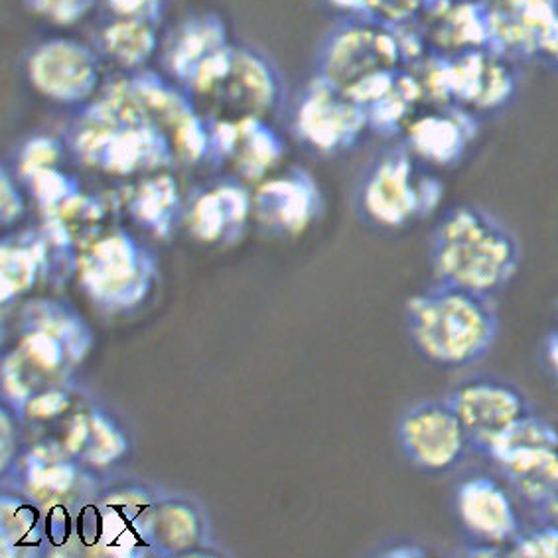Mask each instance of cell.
<instances>
[{
    "mask_svg": "<svg viewBox=\"0 0 558 558\" xmlns=\"http://www.w3.org/2000/svg\"><path fill=\"white\" fill-rule=\"evenodd\" d=\"M416 353L440 369H464L487 357L501 331L494 296L438 282L404 306Z\"/></svg>",
    "mask_w": 558,
    "mask_h": 558,
    "instance_id": "1",
    "label": "cell"
},
{
    "mask_svg": "<svg viewBox=\"0 0 558 558\" xmlns=\"http://www.w3.org/2000/svg\"><path fill=\"white\" fill-rule=\"evenodd\" d=\"M428 257L438 282L496 296L518 275L521 245L492 211L464 204L436 223Z\"/></svg>",
    "mask_w": 558,
    "mask_h": 558,
    "instance_id": "2",
    "label": "cell"
},
{
    "mask_svg": "<svg viewBox=\"0 0 558 558\" xmlns=\"http://www.w3.org/2000/svg\"><path fill=\"white\" fill-rule=\"evenodd\" d=\"M401 58L389 22L357 14L336 24L322 41L318 77L369 109L399 80Z\"/></svg>",
    "mask_w": 558,
    "mask_h": 558,
    "instance_id": "3",
    "label": "cell"
},
{
    "mask_svg": "<svg viewBox=\"0 0 558 558\" xmlns=\"http://www.w3.org/2000/svg\"><path fill=\"white\" fill-rule=\"evenodd\" d=\"M442 187L436 178L416 177L409 148L395 146L377 156L363 172L357 187V209L377 228H404L428 216L440 202Z\"/></svg>",
    "mask_w": 558,
    "mask_h": 558,
    "instance_id": "4",
    "label": "cell"
},
{
    "mask_svg": "<svg viewBox=\"0 0 558 558\" xmlns=\"http://www.w3.org/2000/svg\"><path fill=\"white\" fill-rule=\"evenodd\" d=\"M487 460L513 494L538 511L558 487V426L531 411L494 446Z\"/></svg>",
    "mask_w": 558,
    "mask_h": 558,
    "instance_id": "5",
    "label": "cell"
},
{
    "mask_svg": "<svg viewBox=\"0 0 558 558\" xmlns=\"http://www.w3.org/2000/svg\"><path fill=\"white\" fill-rule=\"evenodd\" d=\"M397 445L404 460L428 476L452 474L472 452L464 424L446 397L409 404L397 421Z\"/></svg>",
    "mask_w": 558,
    "mask_h": 558,
    "instance_id": "6",
    "label": "cell"
},
{
    "mask_svg": "<svg viewBox=\"0 0 558 558\" xmlns=\"http://www.w3.org/2000/svg\"><path fill=\"white\" fill-rule=\"evenodd\" d=\"M155 279V260L126 233L95 243L82 259L87 294L109 311L133 308L145 299Z\"/></svg>",
    "mask_w": 558,
    "mask_h": 558,
    "instance_id": "7",
    "label": "cell"
},
{
    "mask_svg": "<svg viewBox=\"0 0 558 558\" xmlns=\"http://www.w3.org/2000/svg\"><path fill=\"white\" fill-rule=\"evenodd\" d=\"M446 399L464 424L472 452L487 458L494 446L533 409L515 383L474 375L458 383Z\"/></svg>",
    "mask_w": 558,
    "mask_h": 558,
    "instance_id": "8",
    "label": "cell"
},
{
    "mask_svg": "<svg viewBox=\"0 0 558 558\" xmlns=\"http://www.w3.org/2000/svg\"><path fill=\"white\" fill-rule=\"evenodd\" d=\"M487 46L519 60L547 63L558 48V0H484Z\"/></svg>",
    "mask_w": 558,
    "mask_h": 558,
    "instance_id": "9",
    "label": "cell"
},
{
    "mask_svg": "<svg viewBox=\"0 0 558 558\" xmlns=\"http://www.w3.org/2000/svg\"><path fill=\"white\" fill-rule=\"evenodd\" d=\"M365 126H369L367 109L320 77L300 99L296 131L304 143L320 153L331 155L352 148Z\"/></svg>",
    "mask_w": 558,
    "mask_h": 558,
    "instance_id": "10",
    "label": "cell"
},
{
    "mask_svg": "<svg viewBox=\"0 0 558 558\" xmlns=\"http://www.w3.org/2000/svg\"><path fill=\"white\" fill-rule=\"evenodd\" d=\"M32 85L48 99L82 104L99 83V62L92 48L70 38L41 41L26 60Z\"/></svg>",
    "mask_w": 558,
    "mask_h": 558,
    "instance_id": "11",
    "label": "cell"
},
{
    "mask_svg": "<svg viewBox=\"0 0 558 558\" xmlns=\"http://www.w3.org/2000/svg\"><path fill=\"white\" fill-rule=\"evenodd\" d=\"M456 519L472 543H486L507 550L521 533V519L506 486L496 477L474 474L462 480L452 497Z\"/></svg>",
    "mask_w": 558,
    "mask_h": 558,
    "instance_id": "12",
    "label": "cell"
},
{
    "mask_svg": "<svg viewBox=\"0 0 558 558\" xmlns=\"http://www.w3.org/2000/svg\"><path fill=\"white\" fill-rule=\"evenodd\" d=\"M513 60L492 48H480L472 52L446 58L442 75L445 89L450 99H456L476 111H497L513 97L515 75L511 70Z\"/></svg>",
    "mask_w": 558,
    "mask_h": 558,
    "instance_id": "13",
    "label": "cell"
},
{
    "mask_svg": "<svg viewBox=\"0 0 558 558\" xmlns=\"http://www.w3.org/2000/svg\"><path fill=\"white\" fill-rule=\"evenodd\" d=\"M476 135V121L464 109L424 117L409 133L413 153L433 165L454 166Z\"/></svg>",
    "mask_w": 558,
    "mask_h": 558,
    "instance_id": "14",
    "label": "cell"
},
{
    "mask_svg": "<svg viewBox=\"0 0 558 558\" xmlns=\"http://www.w3.org/2000/svg\"><path fill=\"white\" fill-rule=\"evenodd\" d=\"M260 218L287 231H299L320 211V192L311 177L296 172L270 182L257 196Z\"/></svg>",
    "mask_w": 558,
    "mask_h": 558,
    "instance_id": "15",
    "label": "cell"
},
{
    "mask_svg": "<svg viewBox=\"0 0 558 558\" xmlns=\"http://www.w3.org/2000/svg\"><path fill=\"white\" fill-rule=\"evenodd\" d=\"M204 521L194 504L184 497L156 499L150 521V548L160 555H178L202 543Z\"/></svg>",
    "mask_w": 558,
    "mask_h": 558,
    "instance_id": "16",
    "label": "cell"
},
{
    "mask_svg": "<svg viewBox=\"0 0 558 558\" xmlns=\"http://www.w3.org/2000/svg\"><path fill=\"white\" fill-rule=\"evenodd\" d=\"M68 452L92 465H109L126 450V438L109 414H80L68 436Z\"/></svg>",
    "mask_w": 558,
    "mask_h": 558,
    "instance_id": "17",
    "label": "cell"
},
{
    "mask_svg": "<svg viewBox=\"0 0 558 558\" xmlns=\"http://www.w3.org/2000/svg\"><path fill=\"white\" fill-rule=\"evenodd\" d=\"M22 474L26 497H60L72 489L77 480V468L65 452L52 446H36L31 454L22 460Z\"/></svg>",
    "mask_w": 558,
    "mask_h": 558,
    "instance_id": "18",
    "label": "cell"
},
{
    "mask_svg": "<svg viewBox=\"0 0 558 558\" xmlns=\"http://www.w3.org/2000/svg\"><path fill=\"white\" fill-rule=\"evenodd\" d=\"M101 48L123 68H138L155 52L156 34L150 22L123 19L101 34Z\"/></svg>",
    "mask_w": 558,
    "mask_h": 558,
    "instance_id": "19",
    "label": "cell"
},
{
    "mask_svg": "<svg viewBox=\"0 0 558 558\" xmlns=\"http://www.w3.org/2000/svg\"><path fill=\"white\" fill-rule=\"evenodd\" d=\"M247 214V199L239 190H223L218 194H207L197 202L194 216H192V228L197 238L218 239L226 226L231 221H239Z\"/></svg>",
    "mask_w": 558,
    "mask_h": 558,
    "instance_id": "20",
    "label": "cell"
},
{
    "mask_svg": "<svg viewBox=\"0 0 558 558\" xmlns=\"http://www.w3.org/2000/svg\"><path fill=\"white\" fill-rule=\"evenodd\" d=\"M40 255L26 245H14L11 241L2 247V300L9 302L31 289L36 279Z\"/></svg>",
    "mask_w": 558,
    "mask_h": 558,
    "instance_id": "21",
    "label": "cell"
},
{
    "mask_svg": "<svg viewBox=\"0 0 558 558\" xmlns=\"http://www.w3.org/2000/svg\"><path fill=\"white\" fill-rule=\"evenodd\" d=\"M507 557L558 558V525L545 521L537 527L521 529L518 537L507 545Z\"/></svg>",
    "mask_w": 558,
    "mask_h": 558,
    "instance_id": "22",
    "label": "cell"
},
{
    "mask_svg": "<svg viewBox=\"0 0 558 558\" xmlns=\"http://www.w3.org/2000/svg\"><path fill=\"white\" fill-rule=\"evenodd\" d=\"M177 202V192L174 186L168 182H155L148 184L143 190V194L138 196L135 204V214L143 219V223H148L153 228H168V218H170V209Z\"/></svg>",
    "mask_w": 558,
    "mask_h": 558,
    "instance_id": "23",
    "label": "cell"
},
{
    "mask_svg": "<svg viewBox=\"0 0 558 558\" xmlns=\"http://www.w3.org/2000/svg\"><path fill=\"white\" fill-rule=\"evenodd\" d=\"M32 11L58 24H73L83 19L95 0H28Z\"/></svg>",
    "mask_w": 558,
    "mask_h": 558,
    "instance_id": "24",
    "label": "cell"
},
{
    "mask_svg": "<svg viewBox=\"0 0 558 558\" xmlns=\"http://www.w3.org/2000/svg\"><path fill=\"white\" fill-rule=\"evenodd\" d=\"M162 0H109V7L121 19H136V21H156Z\"/></svg>",
    "mask_w": 558,
    "mask_h": 558,
    "instance_id": "25",
    "label": "cell"
},
{
    "mask_svg": "<svg viewBox=\"0 0 558 558\" xmlns=\"http://www.w3.org/2000/svg\"><path fill=\"white\" fill-rule=\"evenodd\" d=\"M16 411L11 404H4L2 409V468L9 470L11 468L12 458H14V416Z\"/></svg>",
    "mask_w": 558,
    "mask_h": 558,
    "instance_id": "26",
    "label": "cell"
},
{
    "mask_svg": "<svg viewBox=\"0 0 558 558\" xmlns=\"http://www.w3.org/2000/svg\"><path fill=\"white\" fill-rule=\"evenodd\" d=\"M21 214V196L16 194L11 178L4 172V174H2V221H4V223H12Z\"/></svg>",
    "mask_w": 558,
    "mask_h": 558,
    "instance_id": "27",
    "label": "cell"
},
{
    "mask_svg": "<svg viewBox=\"0 0 558 558\" xmlns=\"http://www.w3.org/2000/svg\"><path fill=\"white\" fill-rule=\"evenodd\" d=\"M538 515L545 521H553L558 525V487L555 489V494L548 497L547 504L538 509Z\"/></svg>",
    "mask_w": 558,
    "mask_h": 558,
    "instance_id": "28",
    "label": "cell"
},
{
    "mask_svg": "<svg viewBox=\"0 0 558 558\" xmlns=\"http://www.w3.org/2000/svg\"><path fill=\"white\" fill-rule=\"evenodd\" d=\"M547 357L553 372L558 375V330L553 331L547 340Z\"/></svg>",
    "mask_w": 558,
    "mask_h": 558,
    "instance_id": "29",
    "label": "cell"
},
{
    "mask_svg": "<svg viewBox=\"0 0 558 558\" xmlns=\"http://www.w3.org/2000/svg\"><path fill=\"white\" fill-rule=\"evenodd\" d=\"M472 2H484V0H472Z\"/></svg>",
    "mask_w": 558,
    "mask_h": 558,
    "instance_id": "30",
    "label": "cell"
}]
</instances>
